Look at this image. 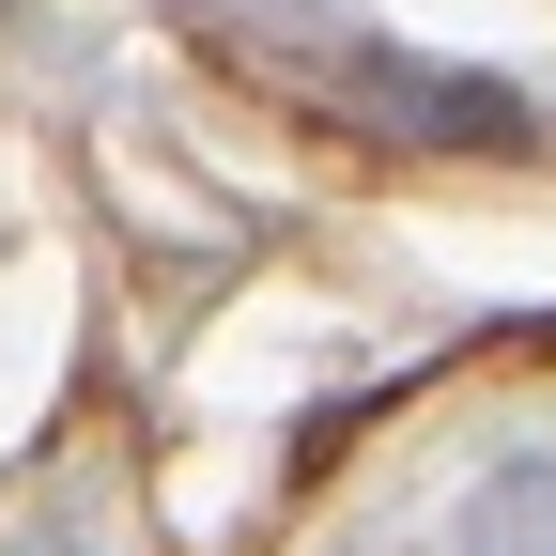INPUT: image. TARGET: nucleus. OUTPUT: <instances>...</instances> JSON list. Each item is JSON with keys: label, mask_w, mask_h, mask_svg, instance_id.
Returning <instances> with one entry per match:
<instances>
[{"label": "nucleus", "mask_w": 556, "mask_h": 556, "mask_svg": "<svg viewBox=\"0 0 556 556\" xmlns=\"http://www.w3.org/2000/svg\"><path fill=\"white\" fill-rule=\"evenodd\" d=\"M448 556H556V448H510L495 479H479L464 526H448Z\"/></svg>", "instance_id": "2"}, {"label": "nucleus", "mask_w": 556, "mask_h": 556, "mask_svg": "<svg viewBox=\"0 0 556 556\" xmlns=\"http://www.w3.org/2000/svg\"><path fill=\"white\" fill-rule=\"evenodd\" d=\"M16 556H78V541H62V526H47V541H16Z\"/></svg>", "instance_id": "3"}, {"label": "nucleus", "mask_w": 556, "mask_h": 556, "mask_svg": "<svg viewBox=\"0 0 556 556\" xmlns=\"http://www.w3.org/2000/svg\"><path fill=\"white\" fill-rule=\"evenodd\" d=\"M201 31H232L263 47L294 93H325L340 124H371V139H433V155H526L541 109L510 78H479V62H417L387 31H340L325 0H201Z\"/></svg>", "instance_id": "1"}]
</instances>
